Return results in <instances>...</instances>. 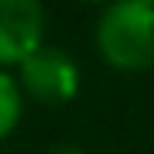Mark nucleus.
Masks as SVG:
<instances>
[{"label":"nucleus","instance_id":"7ed1b4c3","mask_svg":"<svg viewBox=\"0 0 154 154\" xmlns=\"http://www.w3.org/2000/svg\"><path fill=\"white\" fill-rule=\"evenodd\" d=\"M45 45V11L34 0H0V69L21 65Z\"/></svg>","mask_w":154,"mask_h":154},{"label":"nucleus","instance_id":"20e7f679","mask_svg":"<svg viewBox=\"0 0 154 154\" xmlns=\"http://www.w3.org/2000/svg\"><path fill=\"white\" fill-rule=\"evenodd\" d=\"M24 113V96H21V86H17V79L11 72L0 69V140L7 137V134L17 127Z\"/></svg>","mask_w":154,"mask_h":154},{"label":"nucleus","instance_id":"f257e3e1","mask_svg":"<svg viewBox=\"0 0 154 154\" xmlns=\"http://www.w3.org/2000/svg\"><path fill=\"white\" fill-rule=\"evenodd\" d=\"M96 48L120 72H144L154 65V4L123 0L106 7L96 21Z\"/></svg>","mask_w":154,"mask_h":154},{"label":"nucleus","instance_id":"f03ea898","mask_svg":"<svg viewBox=\"0 0 154 154\" xmlns=\"http://www.w3.org/2000/svg\"><path fill=\"white\" fill-rule=\"evenodd\" d=\"M17 86L21 96H31L34 103L62 106L79 93V65L62 48L41 45L17 65Z\"/></svg>","mask_w":154,"mask_h":154}]
</instances>
